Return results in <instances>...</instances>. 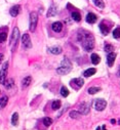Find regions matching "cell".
Returning <instances> with one entry per match:
<instances>
[{
	"label": "cell",
	"instance_id": "31",
	"mask_svg": "<svg viewBox=\"0 0 120 130\" xmlns=\"http://www.w3.org/2000/svg\"><path fill=\"white\" fill-rule=\"evenodd\" d=\"M105 50H106L107 52H111L112 50H113V46H112V45H106V46H105Z\"/></svg>",
	"mask_w": 120,
	"mask_h": 130
},
{
	"label": "cell",
	"instance_id": "27",
	"mask_svg": "<svg viewBox=\"0 0 120 130\" xmlns=\"http://www.w3.org/2000/svg\"><path fill=\"white\" fill-rule=\"evenodd\" d=\"M61 94H62L64 97H67L68 95H69V91H68V89H67L66 87L63 86V87L61 88Z\"/></svg>",
	"mask_w": 120,
	"mask_h": 130
},
{
	"label": "cell",
	"instance_id": "22",
	"mask_svg": "<svg viewBox=\"0 0 120 130\" xmlns=\"http://www.w3.org/2000/svg\"><path fill=\"white\" fill-rule=\"evenodd\" d=\"M72 18L74 21L76 22H80L81 21V15H80L79 12H77V11H74V12H72Z\"/></svg>",
	"mask_w": 120,
	"mask_h": 130
},
{
	"label": "cell",
	"instance_id": "8",
	"mask_svg": "<svg viewBox=\"0 0 120 130\" xmlns=\"http://www.w3.org/2000/svg\"><path fill=\"white\" fill-rule=\"evenodd\" d=\"M70 84H72V85L75 88H80V87L83 86L84 81H83L82 78H75V79H73V80L70 82Z\"/></svg>",
	"mask_w": 120,
	"mask_h": 130
},
{
	"label": "cell",
	"instance_id": "10",
	"mask_svg": "<svg viewBox=\"0 0 120 130\" xmlns=\"http://www.w3.org/2000/svg\"><path fill=\"white\" fill-rule=\"evenodd\" d=\"M20 9H21V6L20 5H14V6H13L10 8V10H9V13H10V15L11 16H16L19 13H20Z\"/></svg>",
	"mask_w": 120,
	"mask_h": 130
},
{
	"label": "cell",
	"instance_id": "25",
	"mask_svg": "<svg viewBox=\"0 0 120 130\" xmlns=\"http://www.w3.org/2000/svg\"><path fill=\"white\" fill-rule=\"evenodd\" d=\"M43 124H44V126L48 127V126H50L51 124H53V120H51L50 118L46 117V118H44V119H43Z\"/></svg>",
	"mask_w": 120,
	"mask_h": 130
},
{
	"label": "cell",
	"instance_id": "14",
	"mask_svg": "<svg viewBox=\"0 0 120 130\" xmlns=\"http://www.w3.org/2000/svg\"><path fill=\"white\" fill-rule=\"evenodd\" d=\"M56 14V6L55 5H51V6L49 7L48 11H47V16L48 18H50V16H54Z\"/></svg>",
	"mask_w": 120,
	"mask_h": 130
},
{
	"label": "cell",
	"instance_id": "29",
	"mask_svg": "<svg viewBox=\"0 0 120 130\" xmlns=\"http://www.w3.org/2000/svg\"><path fill=\"white\" fill-rule=\"evenodd\" d=\"M7 38V34L6 33H0V43L4 42L5 40H6Z\"/></svg>",
	"mask_w": 120,
	"mask_h": 130
},
{
	"label": "cell",
	"instance_id": "20",
	"mask_svg": "<svg viewBox=\"0 0 120 130\" xmlns=\"http://www.w3.org/2000/svg\"><path fill=\"white\" fill-rule=\"evenodd\" d=\"M8 103V97L7 96H2L1 99H0V108H5V106Z\"/></svg>",
	"mask_w": 120,
	"mask_h": 130
},
{
	"label": "cell",
	"instance_id": "7",
	"mask_svg": "<svg viewBox=\"0 0 120 130\" xmlns=\"http://www.w3.org/2000/svg\"><path fill=\"white\" fill-rule=\"evenodd\" d=\"M22 43L24 45L25 48H31L32 47V43H31V39L30 36L28 34H24L22 37Z\"/></svg>",
	"mask_w": 120,
	"mask_h": 130
},
{
	"label": "cell",
	"instance_id": "6",
	"mask_svg": "<svg viewBox=\"0 0 120 130\" xmlns=\"http://www.w3.org/2000/svg\"><path fill=\"white\" fill-rule=\"evenodd\" d=\"M7 71H8V61H6L1 68L0 71V83L4 84L5 80H6V75H7Z\"/></svg>",
	"mask_w": 120,
	"mask_h": 130
},
{
	"label": "cell",
	"instance_id": "5",
	"mask_svg": "<svg viewBox=\"0 0 120 130\" xmlns=\"http://www.w3.org/2000/svg\"><path fill=\"white\" fill-rule=\"evenodd\" d=\"M93 106H94V109H95L96 111H100V112H101V111H104L105 108L107 106V101H106L105 99L98 98V99L94 100Z\"/></svg>",
	"mask_w": 120,
	"mask_h": 130
},
{
	"label": "cell",
	"instance_id": "35",
	"mask_svg": "<svg viewBox=\"0 0 120 130\" xmlns=\"http://www.w3.org/2000/svg\"><path fill=\"white\" fill-rule=\"evenodd\" d=\"M119 124H120V120H119Z\"/></svg>",
	"mask_w": 120,
	"mask_h": 130
},
{
	"label": "cell",
	"instance_id": "11",
	"mask_svg": "<svg viewBox=\"0 0 120 130\" xmlns=\"http://www.w3.org/2000/svg\"><path fill=\"white\" fill-rule=\"evenodd\" d=\"M79 111L81 112L83 115H86L87 113L89 112V105L86 104V103L81 104V105H80V106H79Z\"/></svg>",
	"mask_w": 120,
	"mask_h": 130
},
{
	"label": "cell",
	"instance_id": "23",
	"mask_svg": "<svg viewBox=\"0 0 120 130\" xmlns=\"http://www.w3.org/2000/svg\"><path fill=\"white\" fill-rule=\"evenodd\" d=\"M51 108H53V110H59L61 108V101L60 100H54L53 105H51Z\"/></svg>",
	"mask_w": 120,
	"mask_h": 130
},
{
	"label": "cell",
	"instance_id": "33",
	"mask_svg": "<svg viewBox=\"0 0 120 130\" xmlns=\"http://www.w3.org/2000/svg\"><path fill=\"white\" fill-rule=\"evenodd\" d=\"M117 76L120 77V67H119V69H118V72H117Z\"/></svg>",
	"mask_w": 120,
	"mask_h": 130
},
{
	"label": "cell",
	"instance_id": "13",
	"mask_svg": "<svg viewBox=\"0 0 120 130\" xmlns=\"http://www.w3.org/2000/svg\"><path fill=\"white\" fill-rule=\"evenodd\" d=\"M86 22L89 23V24H94V23L96 22V15L93 12H89L86 15Z\"/></svg>",
	"mask_w": 120,
	"mask_h": 130
},
{
	"label": "cell",
	"instance_id": "1",
	"mask_svg": "<svg viewBox=\"0 0 120 130\" xmlns=\"http://www.w3.org/2000/svg\"><path fill=\"white\" fill-rule=\"evenodd\" d=\"M78 39L82 42V46L83 48L86 50V51H91L94 47V40H93V37L90 35V34H85L84 37L82 35H79Z\"/></svg>",
	"mask_w": 120,
	"mask_h": 130
},
{
	"label": "cell",
	"instance_id": "16",
	"mask_svg": "<svg viewBox=\"0 0 120 130\" xmlns=\"http://www.w3.org/2000/svg\"><path fill=\"white\" fill-rule=\"evenodd\" d=\"M100 61H101V59H100L99 54H96V53H93V54H91V63H93L94 66L100 64Z\"/></svg>",
	"mask_w": 120,
	"mask_h": 130
},
{
	"label": "cell",
	"instance_id": "9",
	"mask_svg": "<svg viewBox=\"0 0 120 130\" xmlns=\"http://www.w3.org/2000/svg\"><path fill=\"white\" fill-rule=\"evenodd\" d=\"M115 59H116V53L115 52H109L107 56V63H108V66L109 67H112L114 65V61H115Z\"/></svg>",
	"mask_w": 120,
	"mask_h": 130
},
{
	"label": "cell",
	"instance_id": "4",
	"mask_svg": "<svg viewBox=\"0 0 120 130\" xmlns=\"http://www.w3.org/2000/svg\"><path fill=\"white\" fill-rule=\"evenodd\" d=\"M37 24H38V14L35 11H32L30 13V31L31 32H35Z\"/></svg>",
	"mask_w": 120,
	"mask_h": 130
},
{
	"label": "cell",
	"instance_id": "30",
	"mask_svg": "<svg viewBox=\"0 0 120 130\" xmlns=\"http://www.w3.org/2000/svg\"><path fill=\"white\" fill-rule=\"evenodd\" d=\"M80 116V114L78 112H75V111H72L71 113H70V117L71 118H74V119H77V118Z\"/></svg>",
	"mask_w": 120,
	"mask_h": 130
},
{
	"label": "cell",
	"instance_id": "12",
	"mask_svg": "<svg viewBox=\"0 0 120 130\" xmlns=\"http://www.w3.org/2000/svg\"><path fill=\"white\" fill-rule=\"evenodd\" d=\"M51 28H53V30L54 32L59 33V32H61L62 29H63V24H62V23H60V22H55V23H53V24Z\"/></svg>",
	"mask_w": 120,
	"mask_h": 130
},
{
	"label": "cell",
	"instance_id": "32",
	"mask_svg": "<svg viewBox=\"0 0 120 130\" xmlns=\"http://www.w3.org/2000/svg\"><path fill=\"white\" fill-rule=\"evenodd\" d=\"M2 59H3V54H2V53H0V63L2 61Z\"/></svg>",
	"mask_w": 120,
	"mask_h": 130
},
{
	"label": "cell",
	"instance_id": "15",
	"mask_svg": "<svg viewBox=\"0 0 120 130\" xmlns=\"http://www.w3.org/2000/svg\"><path fill=\"white\" fill-rule=\"evenodd\" d=\"M100 30H101L102 34H104V35H108V34H109V28H108V26H106L104 23H101L100 24Z\"/></svg>",
	"mask_w": 120,
	"mask_h": 130
},
{
	"label": "cell",
	"instance_id": "34",
	"mask_svg": "<svg viewBox=\"0 0 120 130\" xmlns=\"http://www.w3.org/2000/svg\"><path fill=\"white\" fill-rule=\"evenodd\" d=\"M115 122H116V121H115V120H114V119H112V120H111V123H113V124H114V123H115Z\"/></svg>",
	"mask_w": 120,
	"mask_h": 130
},
{
	"label": "cell",
	"instance_id": "24",
	"mask_svg": "<svg viewBox=\"0 0 120 130\" xmlns=\"http://www.w3.org/2000/svg\"><path fill=\"white\" fill-rule=\"evenodd\" d=\"M93 3L100 8H104V6H105V3L103 0H93Z\"/></svg>",
	"mask_w": 120,
	"mask_h": 130
},
{
	"label": "cell",
	"instance_id": "17",
	"mask_svg": "<svg viewBox=\"0 0 120 130\" xmlns=\"http://www.w3.org/2000/svg\"><path fill=\"white\" fill-rule=\"evenodd\" d=\"M49 52L53 53V54H60L62 52V48L60 46H54V47H50L49 49Z\"/></svg>",
	"mask_w": 120,
	"mask_h": 130
},
{
	"label": "cell",
	"instance_id": "26",
	"mask_svg": "<svg viewBox=\"0 0 120 130\" xmlns=\"http://www.w3.org/2000/svg\"><path fill=\"white\" fill-rule=\"evenodd\" d=\"M99 91H101V88L100 87H90L88 89V93L89 94H94V93L99 92Z\"/></svg>",
	"mask_w": 120,
	"mask_h": 130
},
{
	"label": "cell",
	"instance_id": "19",
	"mask_svg": "<svg viewBox=\"0 0 120 130\" xmlns=\"http://www.w3.org/2000/svg\"><path fill=\"white\" fill-rule=\"evenodd\" d=\"M18 122H19V114L18 113H14L13 117H11V124L15 126V125H18Z\"/></svg>",
	"mask_w": 120,
	"mask_h": 130
},
{
	"label": "cell",
	"instance_id": "28",
	"mask_svg": "<svg viewBox=\"0 0 120 130\" xmlns=\"http://www.w3.org/2000/svg\"><path fill=\"white\" fill-rule=\"evenodd\" d=\"M113 37L116 39L120 38V28H116V29L113 31Z\"/></svg>",
	"mask_w": 120,
	"mask_h": 130
},
{
	"label": "cell",
	"instance_id": "3",
	"mask_svg": "<svg viewBox=\"0 0 120 130\" xmlns=\"http://www.w3.org/2000/svg\"><path fill=\"white\" fill-rule=\"evenodd\" d=\"M19 38H20V31L18 27L13 28V35H11V40H10V46H11V50L14 51L18 46V42H19Z\"/></svg>",
	"mask_w": 120,
	"mask_h": 130
},
{
	"label": "cell",
	"instance_id": "18",
	"mask_svg": "<svg viewBox=\"0 0 120 130\" xmlns=\"http://www.w3.org/2000/svg\"><path fill=\"white\" fill-rule=\"evenodd\" d=\"M94 74H95V69H94V68H90V69H87L86 71L83 73V75L85 77H90V76H93Z\"/></svg>",
	"mask_w": 120,
	"mask_h": 130
},
{
	"label": "cell",
	"instance_id": "2",
	"mask_svg": "<svg viewBox=\"0 0 120 130\" xmlns=\"http://www.w3.org/2000/svg\"><path fill=\"white\" fill-rule=\"evenodd\" d=\"M71 70H72L71 63H70L69 59H68L67 58H65L64 60L62 61L61 67L56 71H58V73H59V74H61V75H66V74H68V73H70Z\"/></svg>",
	"mask_w": 120,
	"mask_h": 130
},
{
	"label": "cell",
	"instance_id": "21",
	"mask_svg": "<svg viewBox=\"0 0 120 130\" xmlns=\"http://www.w3.org/2000/svg\"><path fill=\"white\" fill-rule=\"evenodd\" d=\"M31 81H32V79H31V77L30 76H28V77H26L24 80H23V87L24 88H26V87H28L30 85V83H31Z\"/></svg>",
	"mask_w": 120,
	"mask_h": 130
}]
</instances>
